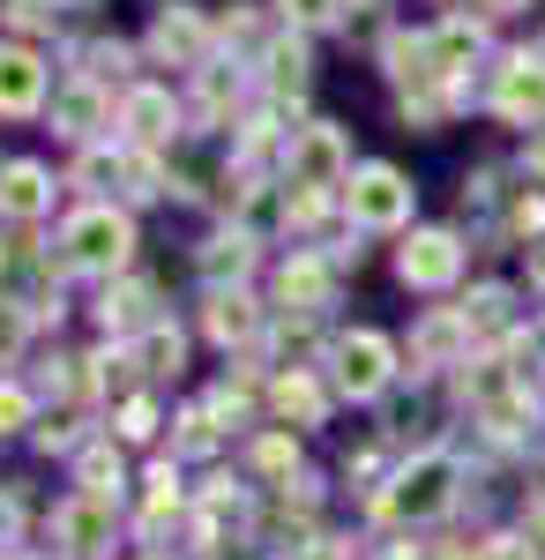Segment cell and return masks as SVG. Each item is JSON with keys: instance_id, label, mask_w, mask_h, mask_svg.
<instances>
[{"instance_id": "6da1fadb", "label": "cell", "mask_w": 545, "mask_h": 560, "mask_svg": "<svg viewBox=\"0 0 545 560\" xmlns=\"http://www.w3.org/2000/svg\"><path fill=\"white\" fill-rule=\"evenodd\" d=\"M456 493H463V464L449 456V448H426V456H411V464L374 493V516L396 523V530H419V523L449 516V509H456Z\"/></svg>"}, {"instance_id": "7a4b0ae2", "label": "cell", "mask_w": 545, "mask_h": 560, "mask_svg": "<svg viewBox=\"0 0 545 560\" xmlns=\"http://www.w3.org/2000/svg\"><path fill=\"white\" fill-rule=\"evenodd\" d=\"M127 255H135V217L113 210V202H90L60 224V261L83 269V277H120Z\"/></svg>"}, {"instance_id": "3957f363", "label": "cell", "mask_w": 545, "mask_h": 560, "mask_svg": "<svg viewBox=\"0 0 545 560\" xmlns=\"http://www.w3.org/2000/svg\"><path fill=\"white\" fill-rule=\"evenodd\" d=\"M411 210H419V187L396 173V165H351V179H344V217L359 224V232H404L411 224Z\"/></svg>"}, {"instance_id": "277c9868", "label": "cell", "mask_w": 545, "mask_h": 560, "mask_svg": "<svg viewBox=\"0 0 545 560\" xmlns=\"http://www.w3.org/2000/svg\"><path fill=\"white\" fill-rule=\"evenodd\" d=\"M285 173H292L299 195H329V187H344V179H351V142H344V128H336V120L292 128V142H285Z\"/></svg>"}, {"instance_id": "5b68a950", "label": "cell", "mask_w": 545, "mask_h": 560, "mask_svg": "<svg viewBox=\"0 0 545 560\" xmlns=\"http://www.w3.org/2000/svg\"><path fill=\"white\" fill-rule=\"evenodd\" d=\"M463 232H449V224H419L404 247H396V277L411 284V292H449V284H463Z\"/></svg>"}, {"instance_id": "8992f818", "label": "cell", "mask_w": 545, "mask_h": 560, "mask_svg": "<svg viewBox=\"0 0 545 560\" xmlns=\"http://www.w3.org/2000/svg\"><path fill=\"white\" fill-rule=\"evenodd\" d=\"M329 366H336V388H344L351 404H374L381 388L396 382V345H389L381 329H351V337L329 345Z\"/></svg>"}, {"instance_id": "52a82bcc", "label": "cell", "mask_w": 545, "mask_h": 560, "mask_svg": "<svg viewBox=\"0 0 545 560\" xmlns=\"http://www.w3.org/2000/svg\"><path fill=\"white\" fill-rule=\"evenodd\" d=\"M501 120L515 128H545V52H508L501 68H494V97H486Z\"/></svg>"}, {"instance_id": "ba28073f", "label": "cell", "mask_w": 545, "mask_h": 560, "mask_svg": "<svg viewBox=\"0 0 545 560\" xmlns=\"http://www.w3.org/2000/svg\"><path fill=\"white\" fill-rule=\"evenodd\" d=\"M210 45H217V31L202 23V8H187V0L158 8V23H150V52H158V60L202 75V68H210Z\"/></svg>"}, {"instance_id": "9c48e42d", "label": "cell", "mask_w": 545, "mask_h": 560, "mask_svg": "<svg viewBox=\"0 0 545 560\" xmlns=\"http://www.w3.org/2000/svg\"><path fill=\"white\" fill-rule=\"evenodd\" d=\"M277 300H285V314L314 322V314L336 300V261L329 255H292L285 269H277Z\"/></svg>"}, {"instance_id": "30bf717a", "label": "cell", "mask_w": 545, "mask_h": 560, "mask_svg": "<svg viewBox=\"0 0 545 560\" xmlns=\"http://www.w3.org/2000/svg\"><path fill=\"white\" fill-rule=\"evenodd\" d=\"M45 105V60L31 45H0V120H31Z\"/></svg>"}, {"instance_id": "8fae6325", "label": "cell", "mask_w": 545, "mask_h": 560, "mask_svg": "<svg viewBox=\"0 0 545 560\" xmlns=\"http://www.w3.org/2000/svg\"><path fill=\"white\" fill-rule=\"evenodd\" d=\"M120 128L142 142V150H165V142H179V105H172V90L142 83L120 97Z\"/></svg>"}, {"instance_id": "7c38bea8", "label": "cell", "mask_w": 545, "mask_h": 560, "mask_svg": "<svg viewBox=\"0 0 545 560\" xmlns=\"http://www.w3.org/2000/svg\"><path fill=\"white\" fill-rule=\"evenodd\" d=\"M254 255H262V247H254V232H247V224H232V232L202 240L195 269H202V284H210V292H240V284L254 277Z\"/></svg>"}, {"instance_id": "4fadbf2b", "label": "cell", "mask_w": 545, "mask_h": 560, "mask_svg": "<svg viewBox=\"0 0 545 560\" xmlns=\"http://www.w3.org/2000/svg\"><path fill=\"white\" fill-rule=\"evenodd\" d=\"M463 359H471L463 306H441V314H426L419 329H411V366H463Z\"/></svg>"}, {"instance_id": "5bb4252c", "label": "cell", "mask_w": 545, "mask_h": 560, "mask_svg": "<svg viewBox=\"0 0 545 560\" xmlns=\"http://www.w3.org/2000/svg\"><path fill=\"white\" fill-rule=\"evenodd\" d=\"M202 329H210V345L247 351L254 337H262V300H254L247 284H240V292H210V306H202Z\"/></svg>"}, {"instance_id": "9a60e30c", "label": "cell", "mask_w": 545, "mask_h": 560, "mask_svg": "<svg viewBox=\"0 0 545 560\" xmlns=\"http://www.w3.org/2000/svg\"><path fill=\"white\" fill-rule=\"evenodd\" d=\"M97 322L113 329V337H150L158 329V284H142V277H127V284H113L105 292V306H97Z\"/></svg>"}, {"instance_id": "2e32d148", "label": "cell", "mask_w": 545, "mask_h": 560, "mask_svg": "<svg viewBox=\"0 0 545 560\" xmlns=\"http://www.w3.org/2000/svg\"><path fill=\"white\" fill-rule=\"evenodd\" d=\"M53 530H60L68 553H97V546H113V501H105V493H76V501L53 516Z\"/></svg>"}, {"instance_id": "e0dca14e", "label": "cell", "mask_w": 545, "mask_h": 560, "mask_svg": "<svg viewBox=\"0 0 545 560\" xmlns=\"http://www.w3.org/2000/svg\"><path fill=\"white\" fill-rule=\"evenodd\" d=\"M426 45H433V75L456 90V75L486 52V23H471V15H449V23H433L426 31Z\"/></svg>"}, {"instance_id": "ac0fdd59", "label": "cell", "mask_w": 545, "mask_h": 560, "mask_svg": "<svg viewBox=\"0 0 545 560\" xmlns=\"http://www.w3.org/2000/svg\"><path fill=\"white\" fill-rule=\"evenodd\" d=\"M53 128L68 135V142H90V135L113 128V97L97 83H68L60 97H53Z\"/></svg>"}, {"instance_id": "d6986e66", "label": "cell", "mask_w": 545, "mask_h": 560, "mask_svg": "<svg viewBox=\"0 0 545 560\" xmlns=\"http://www.w3.org/2000/svg\"><path fill=\"white\" fill-rule=\"evenodd\" d=\"M53 210V173L31 165V158H15V165H0V217H15V224H31V217Z\"/></svg>"}, {"instance_id": "ffe728a7", "label": "cell", "mask_w": 545, "mask_h": 560, "mask_svg": "<svg viewBox=\"0 0 545 560\" xmlns=\"http://www.w3.org/2000/svg\"><path fill=\"white\" fill-rule=\"evenodd\" d=\"M269 411H277L285 427H322V419H329V396H322V382H314L306 366H285V374L269 382Z\"/></svg>"}, {"instance_id": "44dd1931", "label": "cell", "mask_w": 545, "mask_h": 560, "mask_svg": "<svg viewBox=\"0 0 545 560\" xmlns=\"http://www.w3.org/2000/svg\"><path fill=\"white\" fill-rule=\"evenodd\" d=\"M262 83H269V97H277V105L306 97V83H314V60H306V38H299V31L262 52Z\"/></svg>"}, {"instance_id": "7402d4cb", "label": "cell", "mask_w": 545, "mask_h": 560, "mask_svg": "<svg viewBox=\"0 0 545 560\" xmlns=\"http://www.w3.org/2000/svg\"><path fill=\"white\" fill-rule=\"evenodd\" d=\"M463 322H471V337H508L515 329V292L508 284H478L463 300Z\"/></svg>"}, {"instance_id": "603a6c76", "label": "cell", "mask_w": 545, "mask_h": 560, "mask_svg": "<svg viewBox=\"0 0 545 560\" xmlns=\"http://www.w3.org/2000/svg\"><path fill=\"white\" fill-rule=\"evenodd\" d=\"M76 478H83V493H105V501H120V486H127V471H120V448H83L76 456Z\"/></svg>"}, {"instance_id": "cb8c5ba5", "label": "cell", "mask_w": 545, "mask_h": 560, "mask_svg": "<svg viewBox=\"0 0 545 560\" xmlns=\"http://www.w3.org/2000/svg\"><path fill=\"white\" fill-rule=\"evenodd\" d=\"M179 359H187V337H179L172 322H158V329L135 345V366H142V374H179Z\"/></svg>"}, {"instance_id": "d4e9b609", "label": "cell", "mask_w": 545, "mask_h": 560, "mask_svg": "<svg viewBox=\"0 0 545 560\" xmlns=\"http://www.w3.org/2000/svg\"><path fill=\"white\" fill-rule=\"evenodd\" d=\"M217 404H195V411H179V456H217Z\"/></svg>"}, {"instance_id": "484cf974", "label": "cell", "mask_w": 545, "mask_h": 560, "mask_svg": "<svg viewBox=\"0 0 545 560\" xmlns=\"http://www.w3.org/2000/svg\"><path fill=\"white\" fill-rule=\"evenodd\" d=\"M277 15L306 38V31H336L344 23V0H277Z\"/></svg>"}, {"instance_id": "4316f807", "label": "cell", "mask_w": 545, "mask_h": 560, "mask_svg": "<svg viewBox=\"0 0 545 560\" xmlns=\"http://www.w3.org/2000/svg\"><path fill=\"white\" fill-rule=\"evenodd\" d=\"M292 471H299V441H292V433L254 441V478H292Z\"/></svg>"}, {"instance_id": "83f0119b", "label": "cell", "mask_w": 545, "mask_h": 560, "mask_svg": "<svg viewBox=\"0 0 545 560\" xmlns=\"http://www.w3.org/2000/svg\"><path fill=\"white\" fill-rule=\"evenodd\" d=\"M23 345H31V314H23L15 300H0V366H15Z\"/></svg>"}, {"instance_id": "f1b7e54d", "label": "cell", "mask_w": 545, "mask_h": 560, "mask_svg": "<svg viewBox=\"0 0 545 560\" xmlns=\"http://www.w3.org/2000/svg\"><path fill=\"white\" fill-rule=\"evenodd\" d=\"M165 516H179V471L158 464V471H150V530H158Z\"/></svg>"}, {"instance_id": "f546056e", "label": "cell", "mask_w": 545, "mask_h": 560, "mask_svg": "<svg viewBox=\"0 0 545 560\" xmlns=\"http://www.w3.org/2000/svg\"><path fill=\"white\" fill-rule=\"evenodd\" d=\"M113 433H120V441H150V433H158V404H150V396H127Z\"/></svg>"}, {"instance_id": "4dcf8cb0", "label": "cell", "mask_w": 545, "mask_h": 560, "mask_svg": "<svg viewBox=\"0 0 545 560\" xmlns=\"http://www.w3.org/2000/svg\"><path fill=\"white\" fill-rule=\"evenodd\" d=\"M508 232H515V240L531 247V240H538V232H545V195H523V202L508 210Z\"/></svg>"}, {"instance_id": "1f68e13d", "label": "cell", "mask_w": 545, "mask_h": 560, "mask_svg": "<svg viewBox=\"0 0 545 560\" xmlns=\"http://www.w3.org/2000/svg\"><path fill=\"white\" fill-rule=\"evenodd\" d=\"M31 411H38V404H31V396H23V388H15V382H0V433L31 427Z\"/></svg>"}, {"instance_id": "d6a6232c", "label": "cell", "mask_w": 545, "mask_h": 560, "mask_svg": "<svg viewBox=\"0 0 545 560\" xmlns=\"http://www.w3.org/2000/svg\"><path fill=\"white\" fill-rule=\"evenodd\" d=\"M232 97H240V75H224V68H202V105H210V113H224V105H232Z\"/></svg>"}, {"instance_id": "836d02e7", "label": "cell", "mask_w": 545, "mask_h": 560, "mask_svg": "<svg viewBox=\"0 0 545 560\" xmlns=\"http://www.w3.org/2000/svg\"><path fill=\"white\" fill-rule=\"evenodd\" d=\"M60 15V0H8V23H23V31H45Z\"/></svg>"}, {"instance_id": "e575fe53", "label": "cell", "mask_w": 545, "mask_h": 560, "mask_svg": "<svg viewBox=\"0 0 545 560\" xmlns=\"http://www.w3.org/2000/svg\"><path fill=\"white\" fill-rule=\"evenodd\" d=\"M456 8L471 15V23H508V15H523L531 0H456Z\"/></svg>"}, {"instance_id": "d590c367", "label": "cell", "mask_w": 545, "mask_h": 560, "mask_svg": "<svg viewBox=\"0 0 545 560\" xmlns=\"http://www.w3.org/2000/svg\"><path fill=\"white\" fill-rule=\"evenodd\" d=\"M523 173H531V179H538V187H545V128L531 135V142H523Z\"/></svg>"}, {"instance_id": "8d00e7d4", "label": "cell", "mask_w": 545, "mask_h": 560, "mask_svg": "<svg viewBox=\"0 0 545 560\" xmlns=\"http://www.w3.org/2000/svg\"><path fill=\"white\" fill-rule=\"evenodd\" d=\"M478 560H531V546H523V538H494Z\"/></svg>"}, {"instance_id": "74e56055", "label": "cell", "mask_w": 545, "mask_h": 560, "mask_svg": "<svg viewBox=\"0 0 545 560\" xmlns=\"http://www.w3.org/2000/svg\"><path fill=\"white\" fill-rule=\"evenodd\" d=\"M299 560H351V546H344V538H314Z\"/></svg>"}, {"instance_id": "f35d334b", "label": "cell", "mask_w": 545, "mask_h": 560, "mask_svg": "<svg viewBox=\"0 0 545 560\" xmlns=\"http://www.w3.org/2000/svg\"><path fill=\"white\" fill-rule=\"evenodd\" d=\"M15 530H23V509H15V501H8V493H0V546H8V538H15Z\"/></svg>"}, {"instance_id": "ab89813d", "label": "cell", "mask_w": 545, "mask_h": 560, "mask_svg": "<svg viewBox=\"0 0 545 560\" xmlns=\"http://www.w3.org/2000/svg\"><path fill=\"white\" fill-rule=\"evenodd\" d=\"M531 277H538V292H545V247H531Z\"/></svg>"}, {"instance_id": "60d3db41", "label": "cell", "mask_w": 545, "mask_h": 560, "mask_svg": "<svg viewBox=\"0 0 545 560\" xmlns=\"http://www.w3.org/2000/svg\"><path fill=\"white\" fill-rule=\"evenodd\" d=\"M0 269H8V247H0Z\"/></svg>"}, {"instance_id": "b9f144b4", "label": "cell", "mask_w": 545, "mask_h": 560, "mask_svg": "<svg viewBox=\"0 0 545 560\" xmlns=\"http://www.w3.org/2000/svg\"><path fill=\"white\" fill-rule=\"evenodd\" d=\"M76 8H90V0H76Z\"/></svg>"}]
</instances>
